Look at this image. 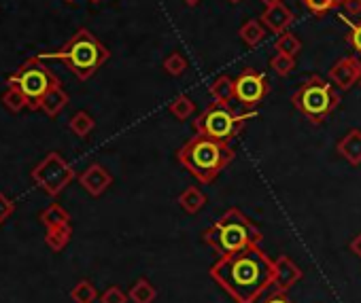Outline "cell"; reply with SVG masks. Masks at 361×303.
Masks as SVG:
<instances>
[{
	"label": "cell",
	"instance_id": "obj_1",
	"mask_svg": "<svg viewBox=\"0 0 361 303\" xmlns=\"http://www.w3.org/2000/svg\"><path fill=\"white\" fill-rule=\"evenodd\" d=\"M211 278L236 301L257 303L274 286V261L257 246L223 254L211 268Z\"/></svg>",
	"mask_w": 361,
	"mask_h": 303
},
{
	"label": "cell",
	"instance_id": "obj_2",
	"mask_svg": "<svg viewBox=\"0 0 361 303\" xmlns=\"http://www.w3.org/2000/svg\"><path fill=\"white\" fill-rule=\"evenodd\" d=\"M38 60H58L68 66V70L79 79L88 81L98 72V68L111 58V51L102 45V42L88 30L79 28L68 40L66 45L56 51H41L36 54Z\"/></svg>",
	"mask_w": 361,
	"mask_h": 303
},
{
	"label": "cell",
	"instance_id": "obj_3",
	"mask_svg": "<svg viewBox=\"0 0 361 303\" xmlns=\"http://www.w3.org/2000/svg\"><path fill=\"white\" fill-rule=\"evenodd\" d=\"M177 159L191 177H195L202 185H209L232 163L234 151L227 142L195 134L179 149Z\"/></svg>",
	"mask_w": 361,
	"mask_h": 303
},
{
	"label": "cell",
	"instance_id": "obj_4",
	"mask_svg": "<svg viewBox=\"0 0 361 303\" xmlns=\"http://www.w3.org/2000/svg\"><path fill=\"white\" fill-rule=\"evenodd\" d=\"M202 240L223 256L257 246L262 242V231L238 208H230L211 229L202 234Z\"/></svg>",
	"mask_w": 361,
	"mask_h": 303
},
{
	"label": "cell",
	"instance_id": "obj_5",
	"mask_svg": "<svg viewBox=\"0 0 361 303\" xmlns=\"http://www.w3.org/2000/svg\"><path fill=\"white\" fill-rule=\"evenodd\" d=\"M294 106L310 121L323 123L340 104V94L334 90V85L326 79L312 74L291 98Z\"/></svg>",
	"mask_w": 361,
	"mask_h": 303
},
{
	"label": "cell",
	"instance_id": "obj_6",
	"mask_svg": "<svg viewBox=\"0 0 361 303\" xmlns=\"http://www.w3.org/2000/svg\"><path fill=\"white\" fill-rule=\"evenodd\" d=\"M7 85L17 88L26 98H28V108L38 110L41 100L49 90H54L56 85H60L58 76L43 64V60H38L36 56L26 60L9 79Z\"/></svg>",
	"mask_w": 361,
	"mask_h": 303
},
{
	"label": "cell",
	"instance_id": "obj_7",
	"mask_svg": "<svg viewBox=\"0 0 361 303\" xmlns=\"http://www.w3.org/2000/svg\"><path fill=\"white\" fill-rule=\"evenodd\" d=\"M249 117H253V113L238 115L227 104L213 102L202 115L195 119L193 125H195L198 134H204L209 138H215L219 142L230 145V140H234L240 134V129H243V125Z\"/></svg>",
	"mask_w": 361,
	"mask_h": 303
},
{
	"label": "cell",
	"instance_id": "obj_8",
	"mask_svg": "<svg viewBox=\"0 0 361 303\" xmlns=\"http://www.w3.org/2000/svg\"><path fill=\"white\" fill-rule=\"evenodd\" d=\"M72 179H74L72 165L56 151L47 153L45 159L38 161L32 170V181L49 197H58L72 183Z\"/></svg>",
	"mask_w": 361,
	"mask_h": 303
},
{
	"label": "cell",
	"instance_id": "obj_9",
	"mask_svg": "<svg viewBox=\"0 0 361 303\" xmlns=\"http://www.w3.org/2000/svg\"><path fill=\"white\" fill-rule=\"evenodd\" d=\"M268 92H270L268 79L253 68H245L234 81V100H238L240 106L245 108H253L259 102H264Z\"/></svg>",
	"mask_w": 361,
	"mask_h": 303
},
{
	"label": "cell",
	"instance_id": "obj_10",
	"mask_svg": "<svg viewBox=\"0 0 361 303\" xmlns=\"http://www.w3.org/2000/svg\"><path fill=\"white\" fill-rule=\"evenodd\" d=\"M359 79H361V60L357 58H342L330 70V81L342 92H348Z\"/></svg>",
	"mask_w": 361,
	"mask_h": 303
},
{
	"label": "cell",
	"instance_id": "obj_11",
	"mask_svg": "<svg viewBox=\"0 0 361 303\" xmlns=\"http://www.w3.org/2000/svg\"><path fill=\"white\" fill-rule=\"evenodd\" d=\"M300 280H302V270L291 261L289 256L280 254L274 261V290L287 293Z\"/></svg>",
	"mask_w": 361,
	"mask_h": 303
},
{
	"label": "cell",
	"instance_id": "obj_12",
	"mask_svg": "<svg viewBox=\"0 0 361 303\" xmlns=\"http://www.w3.org/2000/svg\"><path fill=\"white\" fill-rule=\"evenodd\" d=\"M79 183H81V187L92 197H100L113 185V177H111V172L106 167H102L100 163H92L86 172H81Z\"/></svg>",
	"mask_w": 361,
	"mask_h": 303
},
{
	"label": "cell",
	"instance_id": "obj_13",
	"mask_svg": "<svg viewBox=\"0 0 361 303\" xmlns=\"http://www.w3.org/2000/svg\"><path fill=\"white\" fill-rule=\"evenodd\" d=\"M294 13L283 5V3H278L274 7H266V11L262 13V24L272 30L274 34H283L287 32V28L294 24Z\"/></svg>",
	"mask_w": 361,
	"mask_h": 303
},
{
	"label": "cell",
	"instance_id": "obj_14",
	"mask_svg": "<svg viewBox=\"0 0 361 303\" xmlns=\"http://www.w3.org/2000/svg\"><path fill=\"white\" fill-rule=\"evenodd\" d=\"M68 104V94L62 90V85H56L54 90H49L45 94V98L41 100V106H38V110H43L47 117H58Z\"/></svg>",
	"mask_w": 361,
	"mask_h": 303
},
{
	"label": "cell",
	"instance_id": "obj_15",
	"mask_svg": "<svg viewBox=\"0 0 361 303\" xmlns=\"http://www.w3.org/2000/svg\"><path fill=\"white\" fill-rule=\"evenodd\" d=\"M338 153L353 165L361 163V132L351 129V132L338 142Z\"/></svg>",
	"mask_w": 361,
	"mask_h": 303
},
{
	"label": "cell",
	"instance_id": "obj_16",
	"mask_svg": "<svg viewBox=\"0 0 361 303\" xmlns=\"http://www.w3.org/2000/svg\"><path fill=\"white\" fill-rule=\"evenodd\" d=\"M177 202H179V206L187 212V214H195V212H200L204 208V204H207V195L200 191V189H195V187H189V189H185L179 197H177Z\"/></svg>",
	"mask_w": 361,
	"mask_h": 303
},
{
	"label": "cell",
	"instance_id": "obj_17",
	"mask_svg": "<svg viewBox=\"0 0 361 303\" xmlns=\"http://www.w3.org/2000/svg\"><path fill=\"white\" fill-rule=\"evenodd\" d=\"M38 219H41V223H43L47 229L70 225V214H68L60 204H51L49 208H45V210L41 212V216H38Z\"/></svg>",
	"mask_w": 361,
	"mask_h": 303
},
{
	"label": "cell",
	"instance_id": "obj_18",
	"mask_svg": "<svg viewBox=\"0 0 361 303\" xmlns=\"http://www.w3.org/2000/svg\"><path fill=\"white\" fill-rule=\"evenodd\" d=\"M68 127H70V132L79 138H88V134L92 132V129L96 127V121L90 113L86 110H79L70 117L68 121Z\"/></svg>",
	"mask_w": 361,
	"mask_h": 303
},
{
	"label": "cell",
	"instance_id": "obj_19",
	"mask_svg": "<svg viewBox=\"0 0 361 303\" xmlns=\"http://www.w3.org/2000/svg\"><path fill=\"white\" fill-rule=\"evenodd\" d=\"M211 96L219 104H230V100H234V81L225 74L217 76L211 85Z\"/></svg>",
	"mask_w": 361,
	"mask_h": 303
},
{
	"label": "cell",
	"instance_id": "obj_20",
	"mask_svg": "<svg viewBox=\"0 0 361 303\" xmlns=\"http://www.w3.org/2000/svg\"><path fill=\"white\" fill-rule=\"evenodd\" d=\"M238 34H240V38L245 40V45L257 47L259 42L266 38V28H264L257 19H249V22L243 24V28L238 30Z\"/></svg>",
	"mask_w": 361,
	"mask_h": 303
},
{
	"label": "cell",
	"instance_id": "obj_21",
	"mask_svg": "<svg viewBox=\"0 0 361 303\" xmlns=\"http://www.w3.org/2000/svg\"><path fill=\"white\" fill-rule=\"evenodd\" d=\"M70 238H72V229H70V225H64V227H51V229H47V234H45V244H47L54 252H60V250H64V248L68 246Z\"/></svg>",
	"mask_w": 361,
	"mask_h": 303
},
{
	"label": "cell",
	"instance_id": "obj_22",
	"mask_svg": "<svg viewBox=\"0 0 361 303\" xmlns=\"http://www.w3.org/2000/svg\"><path fill=\"white\" fill-rule=\"evenodd\" d=\"M128 297H130L132 303H153L155 297H157V288L147 278H141L138 282H134Z\"/></svg>",
	"mask_w": 361,
	"mask_h": 303
},
{
	"label": "cell",
	"instance_id": "obj_23",
	"mask_svg": "<svg viewBox=\"0 0 361 303\" xmlns=\"http://www.w3.org/2000/svg\"><path fill=\"white\" fill-rule=\"evenodd\" d=\"M0 102H3V106L11 113H22L24 108H28V98L17 88H13V85H9L3 98H0Z\"/></svg>",
	"mask_w": 361,
	"mask_h": 303
},
{
	"label": "cell",
	"instance_id": "obj_24",
	"mask_svg": "<svg viewBox=\"0 0 361 303\" xmlns=\"http://www.w3.org/2000/svg\"><path fill=\"white\" fill-rule=\"evenodd\" d=\"M70 299L74 303H94L98 299V290H96V286L90 280H81V282H77L72 286Z\"/></svg>",
	"mask_w": 361,
	"mask_h": 303
},
{
	"label": "cell",
	"instance_id": "obj_25",
	"mask_svg": "<svg viewBox=\"0 0 361 303\" xmlns=\"http://www.w3.org/2000/svg\"><path fill=\"white\" fill-rule=\"evenodd\" d=\"M170 115L177 119V121H187L193 113H195V104L189 96H177L170 106H168Z\"/></svg>",
	"mask_w": 361,
	"mask_h": 303
},
{
	"label": "cell",
	"instance_id": "obj_26",
	"mask_svg": "<svg viewBox=\"0 0 361 303\" xmlns=\"http://www.w3.org/2000/svg\"><path fill=\"white\" fill-rule=\"evenodd\" d=\"M300 51H302V42L291 32H283V34H280V38L276 40V54H285V56L296 58Z\"/></svg>",
	"mask_w": 361,
	"mask_h": 303
},
{
	"label": "cell",
	"instance_id": "obj_27",
	"mask_svg": "<svg viewBox=\"0 0 361 303\" xmlns=\"http://www.w3.org/2000/svg\"><path fill=\"white\" fill-rule=\"evenodd\" d=\"M270 68H272L278 76H287V74H291V70L296 68V58L285 56V54H276V56L270 60Z\"/></svg>",
	"mask_w": 361,
	"mask_h": 303
},
{
	"label": "cell",
	"instance_id": "obj_28",
	"mask_svg": "<svg viewBox=\"0 0 361 303\" xmlns=\"http://www.w3.org/2000/svg\"><path fill=\"white\" fill-rule=\"evenodd\" d=\"M304 7L312 13V15H326L328 11H332L338 3H342V0H302Z\"/></svg>",
	"mask_w": 361,
	"mask_h": 303
},
{
	"label": "cell",
	"instance_id": "obj_29",
	"mask_svg": "<svg viewBox=\"0 0 361 303\" xmlns=\"http://www.w3.org/2000/svg\"><path fill=\"white\" fill-rule=\"evenodd\" d=\"M164 70H166V74H170V76H181V74L187 70V62H185V58H183L181 54H173V56L166 58Z\"/></svg>",
	"mask_w": 361,
	"mask_h": 303
},
{
	"label": "cell",
	"instance_id": "obj_30",
	"mask_svg": "<svg viewBox=\"0 0 361 303\" xmlns=\"http://www.w3.org/2000/svg\"><path fill=\"white\" fill-rule=\"evenodd\" d=\"M128 295L119 288V286H109L102 295H100V303H128Z\"/></svg>",
	"mask_w": 361,
	"mask_h": 303
},
{
	"label": "cell",
	"instance_id": "obj_31",
	"mask_svg": "<svg viewBox=\"0 0 361 303\" xmlns=\"http://www.w3.org/2000/svg\"><path fill=\"white\" fill-rule=\"evenodd\" d=\"M348 40H351V45L353 49L361 56V22H351L348 24Z\"/></svg>",
	"mask_w": 361,
	"mask_h": 303
},
{
	"label": "cell",
	"instance_id": "obj_32",
	"mask_svg": "<svg viewBox=\"0 0 361 303\" xmlns=\"http://www.w3.org/2000/svg\"><path fill=\"white\" fill-rule=\"evenodd\" d=\"M13 212H15V204L5 193H0V225H3L7 219H11Z\"/></svg>",
	"mask_w": 361,
	"mask_h": 303
},
{
	"label": "cell",
	"instance_id": "obj_33",
	"mask_svg": "<svg viewBox=\"0 0 361 303\" xmlns=\"http://www.w3.org/2000/svg\"><path fill=\"white\" fill-rule=\"evenodd\" d=\"M348 248H351V252H353L355 256H359V259H361V234H357V236L351 240Z\"/></svg>",
	"mask_w": 361,
	"mask_h": 303
},
{
	"label": "cell",
	"instance_id": "obj_34",
	"mask_svg": "<svg viewBox=\"0 0 361 303\" xmlns=\"http://www.w3.org/2000/svg\"><path fill=\"white\" fill-rule=\"evenodd\" d=\"M264 303H294V301H289V299L285 297V293H276V295H272L270 299H266Z\"/></svg>",
	"mask_w": 361,
	"mask_h": 303
},
{
	"label": "cell",
	"instance_id": "obj_35",
	"mask_svg": "<svg viewBox=\"0 0 361 303\" xmlns=\"http://www.w3.org/2000/svg\"><path fill=\"white\" fill-rule=\"evenodd\" d=\"M262 3H264L266 7H274V5H278V3H283V0H262Z\"/></svg>",
	"mask_w": 361,
	"mask_h": 303
},
{
	"label": "cell",
	"instance_id": "obj_36",
	"mask_svg": "<svg viewBox=\"0 0 361 303\" xmlns=\"http://www.w3.org/2000/svg\"><path fill=\"white\" fill-rule=\"evenodd\" d=\"M183 3H185L187 7H195V5L200 3V0H183Z\"/></svg>",
	"mask_w": 361,
	"mask_h": 303
},
{
	"label": "cell",
	"instance_id": "obj_37",
	"mask_svg": "<svg viewBox=\"0 0 361 303\" xmlns=\"http://www.w3.org/2000/svg\"><path fill=\"white\" fill-rule=\"evenodd\" d=\"M230 3H240V0H230Z\"/></svg>",
	"mask_w": 361,
	"mask_h": 303
},
{
	"label": "cell",
	"instance_id": "obj_38",
	"mask_svg": "<svg viewBox=\"0 0 361 303\" xmlns=\"http://www.w3.org/2000/svg\"><path fill=\"white\" fill-rule=\"evenodd\" d=\"M64 3H74V0H64Z\"/></svg>",
	"mask_w": 361,
	"mask_h": 303
},
{
	"label": "cell",
	"instance_id": "obj_39",
	"mask_svg": "<svg viewBox=\"0 0 361 303\" xmlns=\"http://www.w3.org/2000/svg\"><path fill=\"white\" fill-rule=\"evenodd\" d=\"M94 3H98V0H94Z\"/></svg>",
	"mask_w": 361,
	"mask_h": 303
}]
</instances>
